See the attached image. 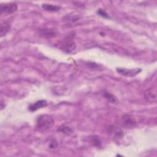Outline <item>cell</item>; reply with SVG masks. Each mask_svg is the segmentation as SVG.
Here are the masks:
<instances>
[{
  "label": "cell",
  "instance_id": "obj_1",
  "mask_svg": "<svg viewBox=\"0 0 157 157\" xmlns=\"http://www.w3.org/2000/svg\"><path fill=\"white\" fill-rule=\"evenodd\" d=\"M55 124L54 118L48 115H40L36 120V128L39 130H46L50 129Z\"/></svg>",
  "mask_w": 157,
  "mask_h": 157
},
{
  "label": "cell",
  "instance_id": "obj_2",
  "mask_svg": "<svg viewBox=\"0 0 157 157\" xmlns=\"http://www.w3.org/2000/svg\"><path fill=\"white\" fill-rule=\"evenodd\" d=\"M60 49L66 53H70L76 48L75 41L71 37H67L64 39L60 43Z\"/></svg>",
  "mask_w": 157,
  "mask_h": 157
},
{
  "label": "cell",
  "instance_id": "obj_3",
  "mask_svg": "<svg viewBox=\"0 0 157 157\" xmlns=\"http://www.w3.org/2000/svg\"><path fill=\"white\" fill-rule=\"evenodd\" d=\"M18 8L16 2H9L1 4L0 7V11L1 15H9L15 12Z\"/></svg>",
  "mask_w": 157,
  "mask_h": 157
},
{
  "label": "cell",
  "instance_id": "obj_4",
  "mask_svg": "<svg viewBox=\"0 0 157 157\" xmlns=\"http://www.w3.org/2000/svg\"><path fill=\"white\" fill-rule=\"evenodd\" d=\"M38 34L40 37L43 38L50 39L57 36L59 33L57 29L55 28H43L39 30Z\"/></svg>",
  "mask_w": 157,
  "mask_h": 157
},
{
  "label": "cell",
  "instance_id": "obj_5",
  "mask_svg": "<svg viewBox=\"0 0 157 157\" xmlns=\"http://www.w3.org/2000/svg\"><path fill=\"white\" fill-rule=\"evenodd\" d=\"M117 71L121 75L126 77H134L139 74L142 69L140 68L126 69V68H117Z\"/></svg>",
  "mask_w": 157,
  "mask_h": 157
},
{
  "label": "cell",
  "instance_id": "obj_6",
  "mask_svg": "<svg viewBox=\"0 0 157 157\" xmlns=\"http://www.w3.org/2000/svg\"><path fill=\"white\" fill-rule=\"evenodd\" d=\"M121 123L126 128H133L137 124V121L132 115L125 114L121 118Z\"/></svg>",
  "mask_w": 157,
  "mask_h": 157
},
{
  "label": "cell",
  "instance_id": "obj_7",
  "mask_svg": "<svg viewBox=\"0 0 157 157\" xmlns=\"http://www.w3.org/2000/svg\"><path fill=\"white\" fill-rule=\"evenodd\" d=\"M47 105V102L45 100L42 99V100H39L36 101V102L31 104L29 107L28 109L29 111L31 112H34L36 111L37 110L41 109L42 107H45Z\"/></svg>",
  "mask_w": 157,
  "mask_h": 157
},
{
  "label": "cell",
  "instance_id": "obj_8",
  "mask_svg": "<svg viewBox=\"0 0 157 157\" xmlns=\"http://www.w3.org/2000/svg\"><path fill=\"white\" fill-rule=\"evenodd\" d=\"M145 98L149 101L155 102L156 100V88H149L145 92Z\"/></svg>",
  "mask_w": 157,
  "mask_h": 157
},
{
  "label": "cell",
  "instance_id": "obj_9",
  "mask_svg": "<svg viewBox=\"0 0 157 157\" xmlns=\"http://www.w3.org/2000/svg\"><path fill=\"white\" fill-rule=\"evenodd\" d=\"M10 23L9 21H4L1 24V28H0V34L1 37L5 36L10 30Z\"/></svg>",
  "mask_w": 157,
  "mask_h": 157
},
{
  "label": "cell",
  "instance_id": "obj_10",
  "mask_svg": "<svg viewBox=\"0 0 157 157\" xmlns=\"http://www.w3.org/2000/svg\"><path fill=\"white\" fill-rule=\"evenodd\" d=\"M42 7L44 10L49 12H58L61 9V7L59 6L47 3L43 4Z\"/></svg>",
  "mask_w": 157,
  "mask_h": 157
},
{
  "label": "cell",
  "instance_id": "obj_11",
  "mask_svg": "<svg viewBox=\"0 0 157 157\" xmlns=\"http://www.w3.org/2000/svg\"><path fill=\"white\" fill-rule=\"evenodd\" d=\"M58 131L61 132H63L65 134H67V135H70L73 133L72 129L67 126H66V125H62V126H59V128L58 129Z\"/></svg>",
  "mask_w": 157,
  "mask_h": 157
},
{
  "label": "cell",
  "instance_id": "obj_12",
  "mask_svg": "<svg viewBox=\"0 0 157 157\" xmlns=\"http://www.w3.org/2000/svg\"><path fill=\"white\" fill-rule=\"evenodd\" d=\"M103 96L107 100L109 101V102H111L112 103H115L117 102V98L115 97V96L109 92H107V91H105L104 92V94H103Z\"/></svg>",
  "mask_w": 157,
  "mask_h": 157
},
{
  "label": "cell",
  "instance_id": "obj_13",
  "mask_svg": "<svg viewBox=\"0 0 157 157\" xmlns=\"http://www.w3.org/2000/svg\"><path fill=\"white\" fill-rule=\"evenodd\" d=\"M90 142L95 147H100L102 144V141L100 137L98 136H93L90 138Z\"/></svg>",
  "mask_w": 157,
  "mask_h": 157
},
{
  "label": "cell",
  "instance_id": "obj_14",
  "mask_svg": "<svg viewBox=\"0 0 157 157\" xmlns=\"http://www.w3.org/2000/svg\"><path fill=\"white\" fill-rule=\"evenodd\" d=\"M111 132L113 134L115 138H121L123 136V133L121 130L114 126L111 128Z\"/></svg>",
  "mask_w": 157,
  "mask_h": 157
},
{
  "label": "cell",
  "instance_id": "obj_15",
  "mask_svg": "<svg viewBox=\"0 0 157 157\" xmlns=\"http://www.w3.org/2000/svg\"><path fill=\"white\" fill-rule=\"evenodd\" d=\"M97 13L103 17V18H110V16L104 10V9H99L98 10H97Z\"/></svg>",
  "mask_w": 157,
  "mask_h": 157
},
{
  "label": "cell",
  "instance_id": "obj_16",
  "mask_svg": "<svg viewBox=\"0 0 157 157\" xmlns=\"http://www.w3.org/2000/svg\"><path fill=\"white\" fill-rule=\"evenodd\" d=\"M57 147H58V142H57V141L56 140H55V139H53L50 142V143L49 144V148H51V149H55Z\"/></svg>",
  "mask_w": 157,
  "mask_h": 157
}]
</instances>
